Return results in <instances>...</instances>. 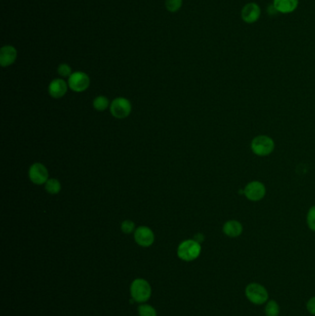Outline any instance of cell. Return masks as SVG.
<instances>
[{
    "instance_id": "9c48e42d",
    "label": "cell",
    "mask_w": 315,
    "mask_h": 316,
    "mask_svg": "<svg viewBox=\"0 0 315 316\" xmlns=\"http://www.w3.org/2000/svg\"><path fill=\"white\" fill-rule=\"evenodd\" d=\"M244 195L249 200L256 202L263 199L265 195V187L259 181H252L245 187Z\"/></svg>"
},
{
    "instance_id": "30bf717a",
    "label": "cell",
    "mask_w": 315,
    "mask_h": 316,
    "mask_svg": "<svg viewBox=\"0 0 315 316\" xmlns=\"http://www.w3.org/2000/svg\"><path fill=\"white\" fill-rule=\"evenodd\" d=\"M261 17V8L256 3H248L242 8V19L248 24L254 23Z\"/></svg>"
},
{
    "instance_id": "7c38bea8",
    "label": "cell",
    "mask_w": 315,
    "mask_h": 316,
    "mask_svg": "<svg viewBox=\"0 0 315 316\" xmlns=\"http://www.w3.org/2000/svg\"><path fill=\"white\" fill-rule=\"evenodd\" d=\"M17 49L12 46H5L0 49V65L5 68L16 61Z\"/></svg>"
},
{
    "instance_id": "cb8c5ba5",
    "label": "cell",
    "mask_w": 315,
    "mask_h": 316,
    "mask_svg": "<svg viewBox=\"0 0 315 316\" xmlns=\"http://www.w3.org/2000/svg\"><path fill=\"white\" fill-rule=\"evenodd\" d=\"M194 241H196L197 243H199L200 244L203 243L204 241H205V236L203 235V234H201V233H198L197 235H195L194 239H193Z\"/></svg>"
},
{
    "instance_id": "ba28073f",
    "label": "cell",
    "mask_w": 315,
    "mask_h": 316,
    "mask_svg": "<svg viewBox=\"0 0 315 316\" xmlns=\"http://www.w3.org/2000/svg\"><path fill=\"white\" fill-rule=\"evenodd\" d=\"M134 240L141 247H150L154 243V234L150 227L141 226L134 232Z\"/></svg>"
},
{
    "instance_id": "44dd1931",
    "label": "cell",
    "mask_w": 315,
    "mask_h": 316,
    "mask_svg": "<svg viewBox=\"0 0 315 316\" xmlns=\"http://www.w3.org/2000/svg\"><path fill=\"white\" fill-rule=\"evenodd\" d=\"M58 73L63 78H66V77L69 78L70 75L72 74V70L68 64H61L58 66Z\"/></svg>"
},
{
    "instance_id": "2e32d148",
    "label": "cell",
    "mask_w": 315,
    "mask_h": 316,
    "mask_svg": "<svg viewBox=\"0 0 315 316\" xmlns=\"http://www.w3.org/2000/svg\"><path fill=\"white\" fill-rule=\"evenodd\" d=\"M93 106L95 110L105 111L107 107L110 106V103L107 97H105L104 95H99L95 97V100L93 102Z\"/></svg>"
},
{
    "instance_id": "5bb4252c",
    "label": "cell",
    "mask_w": 315,
    "mask_h": 316,
    "mask_svg": "<svg viewBox=\"0 0 315 316\" xmlns=\"http://www.w3.org/2000/svg\"><path fill=\"white\" fill-rule=\"evenodd\" d=\"M223 231L226 236L230 238L239 237L242 233V226L240 222L230 220L225 223L223 227Z\"/></svg>"
},
{
    "instance_id": "9a60e30c",
    "label": "cell",
    "mask_w": 315,
    "mask_h": 316,
    "mask_svg": "<svg viewBox=\"0 0 315 316\" xmlns=\"http://www.w3.org/2000/svg\"><path fill=\"white\" fill-rule=\"evenodd\" d=\"M45 189L49 194H58L61 190V184L57 179H49L45 184Z\"/></svg>"
},
{
    "instance_id": "8992f818",
    "label": "cell",
    "mask_w": 315,
    "mask_h": 316,
    "mask_svg": "<svg viewBox=\"0 0 315 316\" xmlns=\"http://www.w3.org/2000/svg\"><path fill=\"white\" fill-rule=\"evenodd\" d=\"M68 87L76 93H83L89 88V76L82 71H76L70 75L68 81Z\"/></svg>"
},
{
    "instance_id": "7a4b0ae2",
    "label": "cell",
    "mask_w": 315,
    "mask_h": 316,
    "mask_svg": "<svg viewBox=\"0 0 315 316\" xmlns=\"http://www.w3.org/2000/svg\"><path fill=\"white\" fill-rule=\"evenodd\" d=\"M245 296L250 302L255 305H263L269 300L267 290L259 283L248 285L245 288Z\"/></svg>"
},
{
    "instance_id": "277c9868",
    "label": "cell",
    "mask_w": 315,
    "mask_h": 316,
    "mask_svg": "<svg viewBox=\"0 0 315 316\" xmlns=\"http://www.w3.org/2000/svg\"><path fill=\"white\" fill-rule=\"evenodd\" d=\"M110 113L112 116L119 120H123L132 113V103L125 97H116L111 102Z\"/></svg>"
},
{
    "instance_id": "603a6c76",
    "label": "cell",
    "mask_w": 315,
    "mask_h": 316,
    "mask_svg": "<svg viewBox=\"0 0 315 316\" xmlns=\"http://www.w3.org/2000/svg\"><path fill=\"white\" fill-rule=\"evenodd\" d=\"M307 310L310 312V314L315 315V297L310 298V300L307 302Z\"/></svg>"
},
{
    "instance_id": "6da1fadb",
    "label": "cell",
    "mask_w": 315,
    "mask_h": 316,
    "mask_svg": "<svg viewBox=\"0 0 315 316\" xmlns=\"http://www.w3.org/2000/svg\"><path fill=\"white\" fill-rule=\"evenodd\" d=\"M201 252V244L194 240L184 241L178 247V256L185 262L194 261L199 257Z\"/></svg>"
},
{
    "instance_id": "d6986e66",
    "label": "cell",
    "mask_w": 315,
    "mask_h": 316,
    "mask_svg": "<svg viewBox=\"0 0 315 316\" xmlns=\"http://www.w3.org/2000/svg\"><path fill=\"white\" fill-rule=\"evenodd\" d=\"M182 6V0H166V7L169 12H177Z\"/></svg>"
},
{
    "instance_id": "4fadbf2b",
    "label": "cell",
    "mask_w": 315,
    "mask_h": 316,
    "mask_svg": "<svg viewBox=\"0 0 315 316\" xmlns=\"http://www.w3.org/2000/svg\"><path fill=\"white\" fill-rule=\"evenodd\" d=\"M273 6L277 12L289 14L296 11L299 0H273Z\"/></svg>"
},
{
    "instance_id": "8fae6325",
    "label": "cell",
    "mask_w": 315,
    "mask_h": 316,
    "mask_svg": "<svg viewBox=\"0 0 315 316\" xmlns=\"http://www.w3.org/2000/svg\"><path fill=\"white\" fill-rule=\"evenodd\" d=\"M68 87V84L64 80H53L48 86V93L54 99H59L67 94Z\"/></svg>"
},
{
    "instance_id": "52a82bcc",
    "label": "cell",
    "mask_w": 315,
    "mask_h": 316,
    "mask_svg": "<svg viewBox=\"0 0 315 316\" xmlns=\"http://www.w3.org/2000/svg\"><path fill=\"white\" fill-rule=\"evenodd\" d=\"M29 178L33 184H46L49 179L48 169L43 164H32L29 169Z\"/></svg>"
},
{
    "instance_id": "e0dca14e",
    "label": "cell",
    "mask_w": 315,
    "mask_h": 316,
    "mask_svg": "<svg viewBox=\"0 0 315 316\" xmlns=\"http://www.w3.org/2000/svg\"><path fill=\"white\" fill-rule=\"evenodd\" d=\"M264 312L266 316H279L280 312L279 303L275 300H268L264 308Z\"/></svg>"
},
{
    "instance_id": "3957f363",
    "label": "cell",
    "mask_w": 315,
    "mask_h": 316,
    "mask_svg": "<svg viewBox=\"0 0 315 316\" xmlns=\"http://www.w3.org/2000/svg\"><path fill=\"white\" fill-rule=\"evenodd\" d=\"M131 295L137 302H146L152 295V288L146 280L137 279L131 285Z\"/></svg>"
},
{
    "instance_id": "7402d4cb",
    "label": "cell",
    "mask_w": 315,
    "mask_h": 316,
    "mask_svg": "<svg viewBox=\"0 0 315 316\" xmlns=\"http://www.w3.org/2000/svg\"><path fill=\"white\" fill-rule=\"evenodd\" d=\"M307 223L308 226L312 231H315V206L311 207L307 216Z\"/></svg>"
},
{
    "instance_id": "ac0fdd59",
    "label": "cell",
    "mask_w": 315,
    "mask_h": 316,
    "mask_svg": "<svg viewBox=\"0 0 315 316\" xmlns=\"http://www.w3.org/2000/svg\"><path fill=\"white\" fill-rule=\"evenodd\" d=\"M138 312L140 316H158L155 309L148 304H142L138 308Z\"/></svg>"
},
{
    "instance_id": "5b68a950",
    "label": "cell",
    "mask_w": 315,
    "mask_h": 316,
    "mask_svg": "<svg viewBox=\"0 0 315 316\" xmlns=\"http://www.w3.org/2000/svg\"><path fill=\"white\" fill-rule=\"evenodd\" d=\"M274 148L273 141L268 136L261 135L252 140V150L253 153L260 156L268 155L273 152Z\"/></svg>"
},
{
    "instance_id": "ffe728a7",
    "label": "cell",
    "mask_w": 315,
    "mask_h": 316,
    "mask_svg": "<svg viewBox=\"0 0 315 316\" xmlns=\"http://www.w3.org/2000/svg\"><path fill=\"white\" fill-rule=\"evenodd\" d=\"M121 230L125 234H132L135 232V223L132 220H125L121 224Z\"/></svg>"
}]
</instances>
